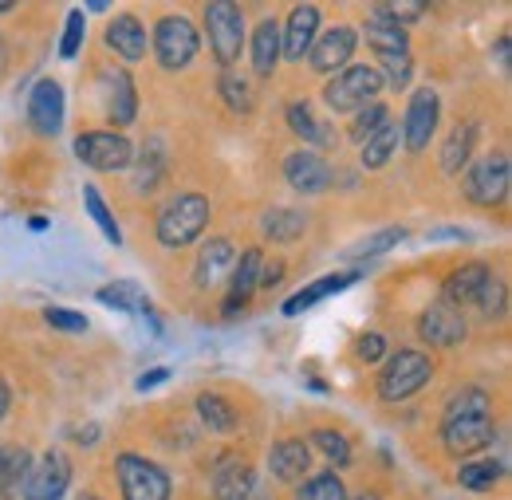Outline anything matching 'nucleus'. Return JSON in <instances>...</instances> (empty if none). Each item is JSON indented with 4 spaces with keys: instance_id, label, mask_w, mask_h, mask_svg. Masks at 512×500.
<instances>
[{
    "instance_id": "6ab92c4d",
    "label": "nucleus",
    "mask_w": 512,
    "mask_h": 500,
    "mask_svg": "<svg viewBox=\"0 0 512 500\" xmlns=\"http://www.w3.org/2000/svg\"><path fill=\"white\" fill-rule=\"evenodd\" d=\"M107 44L115 48V56L127 63H138L146 56V28L138 16H115L107 28Z\"/></svg>"
},
{
    "instance_id": "aec40b11",
    "label": "nucleus",
    "mask_w": 512,
    "mask_h": 500,
    "mask_svg": "<svg viewBox=\"0 0 512 500\" xmlns=\"http://www.w3.org/2000/svg\"><path fill=\"white\" fill-rule=\"evenodd\" d=\"M489 276H493V272H489L485 264H461V268L446 280V304H453V308L461 312L465 304L477 300V292L485 288Z\"/></svg>"
},
{
    "instance_id": "ea45409f",
    "label": "nucleus",
    "mask_w": 512,
    "mask_h": 500,
    "mask_svg": "<svg viewBox=\"0 0 512 500\" xmlns=\"http://www.w3.org/2000/svg\"><path fill=\"white\" fill-rule=\"evenodd\" d=\"M312 441H316V449H320L335 469H347V465H351V445H347L343 434H335V430H316Z\"/></svg>"
},
{
    "instance_id": "e433bc0d",
    "label": "nucleus",
    "mask_w": 512,
    "mask_h": 500,
    "mask_svg": "<svg viewBox=\"0 0 512 500\" xmlns=\"http://www.w3.org/2000/svg\"><path fill=\"white\" fill-rule=\"evenodd\" d=\"M296 500H347V489H343V481L335 473H320V477H308L300 485Z\"/></svg>"
},
{
    "instance_id": "8fccbe9b",
    "label": "nucleus",
    "mask_w": 512,
    "mask_h": 500,
    "mask_svg": "<svg viewBox=\"0 0 512 500\" xmlns=\"http://www.w3.org/2000/svg\"><path fill=\"white\" fill-rule=\"evenodd\" d=\"M280 276H284V260H268V264H260V288H276Z\"/></svg>"
},
{
    "instance_id": "0eeeda50",
    "label": "nucleus",
    "mask_w": 512,
    "mask_h": 500,
    "mask_svg": "<svg viewBox=\"0 0 512 500\" xmlns=\"http://www.w3.org/2000/svg\"><path fill=\"white\" fill-rule=\"evenodd\" d=\"M154 56L166 71H182L197 56V28L186 16H162L154 24Z\"/></svg>"
},
{
    "instance_id": "20e7f679",
    "label": "nucleus",
    "mask_w": 512,
    "mask_h": 500,
    "mask_svg": "<svg viewBox=\"0 0 512 500\" xmlns=\"http://www.w3.org/2000/svg\"><path fill=\"white\" fill-rule=\"evenodd\" d=\"M115 473H119L123 500H170V493H174L166 469L146 461V457H138V453H123L115 461Z\"/></svg>"
},
{
    "instance_id": "4468645a",
    "label": "nucleus",
    "mask_w": 512,
    "mask_h": 500,
    "mask_svg": "<svg viewBox=\"0 0 512 500\" xmlns=\"http://www.w3.org/2000/svg\"><path fill=\"white\" fill-rule=\"evenodd\" d=\"M312 67L316 71H343L347 60L355 56V28H347V24H335V28H327L323 36H316V44H312Z\"/></svg>"
},
{
    "instance_id": "09e8293b",
    "label": "nucleus",
    "mask_w": 512,
    "mask_h": 500,
    "mask_svg": "<svg viewBox=\"0 0 512 500\" xmlns=\"http://www.w3.org/2000/svg\"><path fill=\"white\" fill-rule=\"evenodd\" d=\"M355 355L363 359V363H379L386 355V339L379 331H367V335H359V343H355Z\"/></svg>"
},
{
    "instance_id": "7c9ffc66",
    "label": "nucleus",
    "mask_w": 512,
    "mask_h": 500,
    "mask_svg": "<svg viewBox=\"0 0 512 500\" xmlns=\"http://www.w3.org/2000/svg\"><path fill=\"white\" fill-rule=\"evenodd\" d=\"M83 205H87V213H91V221L99 225V233L111 241V245H123V229H119V221L111 217V209H107V201H103V193L95 186H83Z\"/></svg>"
},
{
    "instance_id": "b1692460",
    "label": "nucleus",
    "mask_w": 512,
    "mask_h": 500,
    "mask_svg": "<svg viewBox=\"0 0 512 500\" xmlns=\"http://www.w3.org/2000/svg\"><path fill=\"white\" fill-rule=\"evenodd\" d=\"M276 63H280V24L268 16V20L256 24L253 32V71L268 79L276 71Z\"/></svg>"
},
{
    "instance_id": "a18cd8bd",
    "label": "nucleus",
    "mask_w": 512,
    "mask_h": 500,
    "mask_svg": "<svg viewBox=\"0 0 512 500\" xmlns=\"http://www.w3.org/2000/svg\"><path fill=\"white\" fill-rule=\"evenodd\" d=\"M383 71H386L383 83H390L394 91H398V87H406V83H410V71H414L410 52H402V56H383ZM383 71H379V75H383Z\"/></svg>"
},
{
    "instance_id": "ddd939ff",
    "label": "nucleus",
    "mask_w": 512,
    "mask_h": 500,
    "mask_svg": "<svg viewBox=\"0 0 512 500\" xmlns=\"http://www.w3.org/2000/svg\"><path fill=\"white\" fill-rule=\"evenodd\" d=\"M418 331H422V339L426 343H434V347H457L461 339H465V315L457 312L453 304L446 300H438V304H430L422 319H418Z\"/></svg>"
},
{
    "instance_id": "c03bdc74",
    "label": "nucleus",
    "mask_w": 512,
    "mask_h": 500,
    "mask_svg": "<svg viewBox=\"0 0 512 500\" xmlns=\"http://www.w3.org/2000/svg\"><path fill=\"white\" fill-rule=\"evenodd\" d=\"M406 241V229H383V233H375L371 241H363L359 249H355V256L359 260H367V256H383L386 249H398Z\"/></svg>"
},
{
    "instance_id": "412c9836",
    "label": "nucleus",
    "mask_w": 512,
    "mask_h": 500,
    "mask_svg": "<svg viewBox=\"0 0 512 500\" xmlns=\"http://www.w3.org/2000/svg\"><path fill=\"white\" fill-rule=\"evenodd\" d=\"M367 44L379 52V60L383 56H402V52H410V36H406V28H398L390 16H383L379 8H375V16L367 20Z\"/></svg>"
},
{
    "instance_id": "3c124183",
    "label": "nucleus",
    "mask_w": 512,
    "mask_h": 500,
    "mask_svg": "<svg viewBox=\"0 0 512 500\" xmlns=\"http://www.w3.org/2000/svg\"><path fill=\"white\" fill-rule=\"evenodd\" d=\"M170 371L166 367H154V371H146V375L138 378V390H150V386H158V382H166Z\"/></svg>"
},
{
    "instance_id": "f704fd0d",
    "label": "nucleus",
    "mask_w": 512,
    "mask_h": 500,
    "mask_svg": "<svg viewBox=\"0 0 512 500\" xmlns=\"http://www.w3.org/2000/svg\"><path fill=\"white\" fill-rule=\"evenodd\" d=\"M501 473L505 469L497 461H469L457 469V481H461V489H493L501 481Z\"/></svg>"
},
{
    "instance_id": "9d476101",
    "label": "nucleus",
    "mask_w": 512,
    "mask_h": 500,
    "mask_svg": "<svg viewBox=\"0 0 512 500\" xmlns=\"http://www.w3.org/2000/svg\"><path fill=\"white\" fill-rule=\"evenodd\" d=\"M67 485H71V461L60 449H48L24 481V500H64Z\"/></svg>"
},
{
    "instance_id": "58836bf2",
    "label": "nucleus",
    "mask_w": 512,
    "mask_h": 500,
    "mask_svg": "<svg viewBox=\"0 0 512 500\" xmlns=\"http://www.w3.org/2000/svg\"><path fill=\"white\" fill-rule=\"evenodd\" d=\"M473 304H477V312L485 315V319H501V315H505V308H509V292H505V284H501L497 276H489V280H485V288L477 292V300H473Z\"/></svg>"
},
{
    "instance_id": "6e6552de",
    "label": "nucleus",
    "mask_w": 512,
    "mask_h": 500,
    "mask_svg": "<svg viewBox=\"0 0 512 500\" xmlns=\"http://www.w3.org/2000/svg\"><path fill=\"white\" fill-rule=\"evenodd\" d=\"M512 186V166L509 154H485L469 174H465V197L473 205H501Z\"/></svg>"
},
{
    "instance_id": "a878e982",
    "label": "nucleus",
    "mask_w": 512,
    "mask_h": 500,
    "mask_svg": "<svg viewBox=\"0 0 512 500\" xmlns=\"http://www.w3.org/2000/svg\"><path fill=\"white\" fill-rule=\"evenodd\" d=\"M32 469V453L24 445H0V497H12Z\"/></svg>"
},
{
    "instance_id": "4d7b16f0",
    "label": "nucleus",
    "mask_w": 512,
    "mask_h": 500,
    "mask_svg": "<svg viewBox=\"0 0 512 500\" xmlns=\"http://www.w3.org/2000/svg\"><path fill=\"white\" fill-rule=\"evenodd\" d=\"M83 500H99V497H83Z\"/></svg>"
},
{
    "instance_id": "72a5a7b5",
    "label": "nucleus",
    "mask_w": 512,
    "mask_h": 500,
    "mask_svg": "<svg viewBox=\"0 0 512 500\" xmlns=\"http://www.w3.org/2000/svg\"><path fill=\"white\" fill-rule=\"evenodd\" d=\"M134 162H138L134 189H138V193H150V189H158V182H162V166H166V154H162V146L154 142L150 150H142V158L134 154Z\"/></svg>"
},
{
    "instance_id": "f03ea898",
    "label": "nucleus",
    "mask_w": 512,
    "mask_h": 500,
    "mask_svg": "<svg viewBox=\"0 0 512 500\" xmlns=\"http://www.w3.org/2000/svg\"><path fill=\"white\" fill-rule=\"evenodd\" d=\"M379 91H383V75H379L375 67H343V71L323 87V103H327L331 111L347 115V111L371 107V103L379 99Z\"/></svg>"
},
{
    "instance_id": "79ce46f5",
    "label": "nucleus",
    "mask_w": 512,
    "mask_h": 500,
    "mask_svg": "<svg viewBox=\"0 0 512 500\" xmlns=\"http://www.w3.org/2000/svg\"><path fill=\"white\" fill-rule=\"evenodd\" d=\"M83 36H87V20H83L79 8H71V12H67V24H64V40H60V56H64V60H75V56H79Z\"/></svg>"
},
{
    "instance_id": "6e6d98bb",
    "label": "nucleus",
    "mask_w": 512,
    "mask_h": 500,
    "mask_svg": "<svg viewBox=\"0 0 512 500\" xmlns=\"http://www.w3.org/2000/svg\"><path fill=\"white\" fill-rule=\"evenodd\" d=\"M4 12H12V4H0V16H4Z\"/></svg>"
},
{
    "instance_id": "c756f323",
    "label": "nucleus",
    "mask_w": 512,
    "mask_h": 500,
    "mask_svg": "<svg viewBox=\"0 0 512 500\" xmlns=\"http://www.w3.org/2000/svg\"><path fill=\"white\" fill-rule=\"evenodd\" d=\"M134 111H138L134 83H130L127 71H115V79H111V123L130 126L134 123Z\"/></svg>"
},
{
    "instance_id": "4be33fe9",
    "label": "nucleus",
    "mask_w": 512,
    "mask_h": 500,
    "mask_svg": "<svg viewBox=\"0 0 512 500\" xmlns=\"http://www.w3.org/2000/svg\"><path fill=\"white\" fill-rule=\"evenodd\" d=\"M355 280H359L355 272H343V276H323V280H316V284H308L304 292H296L292 300H284V315H304L308 308H316L320 300L335 296V292H343V288H351Z\"/></svg>"
},
{
    "instance_id": "2f4dec72",
    "label": "nucleus",
    "mask_w": 512,
    "mask_h": 500,
    "mask_svg": "<svg viewBox=\"0 0 512 500\" xmlns=\"http://www.w3.org/2000/svg\"><path fill=\"white\" fill-rule=\"evenodd\" d=\"M197 414H201V422H205L209 430H217V434H229V430L237 426V414H233V406H229L221 394H201V398H197Z\"/></svg>"
},
{
    "instance_id": "cd10ccee",
    "label": "nucleus",
    "mask_w": 512,
    "mask_h": 500,
    "mask_svg": "<svg viewBox=\"0 0 512 500\" xmlns=\"http://www.w3.org/2000/svg\"><path fill=\"white\" fill-rule=\"evenodd\" d=\"M99 304H107V308H115V312L150 315V300H146L142 288L130 284V280H119V284H111V288H99Z\"/></svg>"
},
{
    "instance_id": "a19ab883",
    "label": "nucleus",
    "mask_w": 512,
    "mask_h": 500,
    "mask_svg": "<svg viewBox=\"0 0 512 500\" xmlns=\"http://www.w3.org/2000/svg\"><path fill=\"white\" fill-rule=\"evenodd\" d=\"M386 119H390V115H386L383 103H371V107L355 111V126H351V138H355V142H367L371 134H379V130H383Z\"/></svg>"
},
{
    "instance_id": "f8f14e48",
    "label": "nucleus",
    "mask_w": 512,
    "mask_h": 500,
    "mask_svg": "<svg viewBox=\"0 0 512 500\" xmlns=\"http://www.w3.org/2000/svg\"><path fill=\"white\" fill-rule=\"evenodd\" d=\"M28 123L36 134H60L64 126V87L56 79H40L28 95Z\"/></svg>"
},
{
    "instance_id": "f257e3e1",
    "label": "nucleus",
    "mask_w": 512,
    "mask_h": 500,
    "mask_svg": "<svg viewBox=\"0 0 512 500\" xmlns=\"http://www.w3.org/2000/svg\"><path fill=\"white\" fill-rule=\"evenodd\" d=\"M209 225V201L201 193H178L158 213V241L166 249H186Z\"/></svg>"
},
{
    "instance_id": "5701e85b",
    "label": "nucleus",
    "mask_w": 512,
    "mask_h": 500,
    "mask_svg": "<svg viewBox=\"0 0 512 500\" xmlns=\"http://www.w3.org/2000/svg\"><path fill=\"white\" fill-rule=\"evenodd\" d=\"M253 485H256V473L245 461H225V465L217 469V477H213L217 500H249Z\"/></svg>"
},
{
    "instance_id": "1a4fd4ad",
    "label": "nucleus",
    "mask_w": 512,
    "mask_h": 500,
    "mask_svg": "<svg viewBox=\"0 0 512 500\" xmlns=\"http://www.w3.org/2000/svg\"><path fill=\"white\" fill-rule=\"evenodd\" d=\"M438 115H442V103H438V91L434 87H418L410 95V107H406V119H402V142L410 154H422L438 130Z\"/></svg>"
},
{
    "instance_id": "c85d7f7f",
    "label": "nucleus",
    "mask_w": 512,
    "mask_h": 500,
    "mask_svg": "<svg viewBox=\"0 0 512 500\" xmlns=\"http://www.w3.org/2000/svg\"><path fill=\"white\" fill-rule=\"evenodd\" d=\"M304 229H308V217H304L300 209H272V213L264 217V237H272V241H280V245L296 241Z\"/></svg>"
},
{
    "instance_id": "37998d69",
    "label": "nucleus",
    "mask_w": 512,
    "mask_h": 500,
    "mask_svg": "<svg viewBox=\"0 0 512 500\" xmlns=\"http://www.w3.org/2000/svg\"><path fill=\"white\" fill-rule=\"evenodd\" d=\"M221 95H225V103L233 107V111H253V91H249V83L245 79H237V75H221Z\"/></svg>"
},
{
    "instance_id": "393cba45",
    "label": "nucleus",
    "mask_w": 512,
    "mask_h": 500,
    "mask_svg": "<svg viewBox=\"0 0 512 500\" xmlns=\"http://www.w3.org/2000/svg\"><path fill=\"white\" fill-rule=\"evenodd\" d=\"M229 264H237V249H233V241H229V237L209 241V245L201 249V260H197V284H201V288H213Z\"/></svg>"
},
{
    "instance_id": "603ef678",
    "label": "nucleus",
    "mask_w": 512,
    "mask_h": 500,
    "mask_svg": "<svg viewBox=\"0 0 512 500\" xmlns=\"http://www.w3.org/2000/svg\"><path fill=\"white\" fill-rule=\"evenodd\" d=\"M4 410H8V386L0 382V418H4Z\"/></svg>"
},
{
    "instance_id": "4c0bfd02",
    "label": "nucleus",
    "mask_w": 512,
    "mask_h": 500,
    "mask_svg": "<svg viewBox=\"0 0 512 500\" xmlns=\"http://www.w3.org/2000/svg\"><path fill=\"white\" fill-rule=\"evenodd\" d=\"M477 414H489V394L485 390H461V394H453L446 406V422L449 418H477Z\"/></svg>"
},
{
    "instance_id": "5fc2aeb1",
    "label": "nucleus",
    "mask_w": 512,
    "mask_h": 500,
    "mask_svg": "<svg viewBox=\"0 0 512 500\" xmlns=\"http://www.w3.org/2000/svg\"><path fill=\"white\" fill-rule=\"evenodd\" d=\"M347 500H383V497H375V493H359V497H347Z\"/></svg>"
},
{
    "instance_id": "dca6fc26",
    "label": "nucleus",
    "mask_w": 512,
    "mask_h": 500,
    "mask_svg": "<svg viewBox=\"0 0 512 500\" xmlns=\"http://www.w3.org/2000/svg\"><path fill=\"white\" fill-rule=\"evenodd\" d=\"M260 249H245L233 264V276H229V296H225V315H241L249 308L253 292L260 288Z\"/></svg>"
},
{
    "instance_id": "de8ad7c7",
    "label": "nucleus",
    "mask_w": 512,
    "mask_h": 500,
    "mask_svg": "<svg viewBox=\"0 0 512 500\" xmlns=\"http://www.w3.org/2000/svg\"><path fill=\"white\" fill-rule=\"evenodd\" d=\"M379 12L390 16L398 28H406L410 20H422V16H426V4H402V0H398V4H379Z\"/></svg>"
},
{
    "instance_id": "2eb2a0df",
    "label": "nucleus",
    "mask_w": 512,
    "mask_h": 500,
    "mask_svg": "<svg viewBox=\"0 0 512 500\" xmlns=\"http://www.w3.org/2000/svg\"><path fill=\"white\" fill-rule=\"evenodd\" d=\"M284 178L296 193H323L331 186V166L316 150H296L284 158Z\"/></svg>"
},
{
    "instance_id": "bb28decb",
    "label": "nucleus",
    "mask_w": 512,
    "mask_h": 500,
    "mask_svg": "<svg viewBox=\"0 0 512 500\" xmlns=\"http://www.w3.org/2000/svg\"><path fill=\"white\" fill-rule=\"evenodd\" d=\"M473 142H477V123H461L453 126V134L442 146V170L446 174H461V166L473 158Z\"/></svg>"
},
{
    "instance_id": "39448f33",
    "label": "nucleus",
    "mask_w": 512,
    "mask_h": 500,
    "mask_svg": "<svg viewBox=\"0 0 512 500\" xmlns=\"http://www.w3.org/2000/svg\"><path fill=\"white\" fill-rule=\"evenodd\" d=\"M205 28H209V48H213L217 63L229 67L245 48V12L229 0H213V4H205Z\"/></svg>"
},
{
    "instance_id": "f3484780",
    "label": "nucleus",
    "mask_w": 512,
    "mask_h": 500,
    "mask_svg": "<svg viewBox=\"0 0 512 500\" xmlns=\"http://www.w3.org/2000/svg\"><path fill=\"white\" fill-rule=\"evenodd\" d=\"M442 438H446L449 453H477L493 441V418L489 414H477V418H449L442 426Z\"/></svg>"
},
{
    "instance_id": "473e14b6",
    "label": "nucleus",
    "mask_w": 512,
    "mask_h": 500,
    "mask_svg": "<svg viewBox=\"0 0 512 500\" xmlns=\"http://www.w3.org/2000/svg\"><path fill=\"white\" fill-rule=\"evenodd\" d=\"M394 150H398V126L386 123L379 134H371V138L363 142V166H367V170H379V166H386V162L394 158Z\"/></svg>"
},
{
    "instance_id": "864d4df0",
    "label": "nucleus",
    "mask_w": 512,
    "mask_h": 500,
    "mask_svg": "<svg viewBox=\"0 0 512 500\" xmlns=\"http://www.w3.org/2000/svg\"><path fill=\"white\" fill-rule=\"evenodd\" d=\"M4 67H8V48H4V40H0V75H4Z\"/></svg>"
},
{
    "instance_id": "423d86ee",
    "label": "nucleus",
    "mask_w": 512,
    "mask_h": 500,
    "mask_svg": "<svg viewBox=\"0 0 512 500\" xmlns=\"http://www.w3.org/2000/svg\"><path fill=\"white\" fill-rule=\"evenodd\" d=\"M75 158L99 174H115L134 166V146L115 130H87L75 138Z\"/></svg>"
},
{
    "instance_id": "7ed1b4c3",
    "label": "nucleus",
    "mask_w": 512,
    "mask_h": 500,
    "mask_svg": "<svg viewBox=\"0 0 512 500\" xmlns=\"http://www.w3.org/2000/svg\"><path fill=\"white\" fill-rule=\"evenodd\" d=\"M430 375H434V363L422 351H398L386 359L383 375H379V394L386 402H406L430 382Z\"/></svg>"
},
{
    "instance_id": "49530a36",
    "label": "nucleus",
    "mask_w": 512,
    "mask_h": 500,
    "mask_svg": "<svg viewBox=\"0 0 512 500\" xmlns=\"http://www.w3.org/2000/svg\"><path fill=\"white\" fill-rule=\"evenodd\" d=\"M44 319H48V327H56V331H87V315L71 312V308H48Z\"/></svg>"
},
{
    "instance_id": "c9c22d12",
    "label": "nucleus",
    "mask_w": 512,
    "mask_h": 500,
    "mask_svg": "<svg viewBox=\"0 0 512 500\" xmlns=\"http://www.w3.org/2000/svg\"><path fill=\"white\" fill-rule=\"evenodd\" d=\"M288 126L304 138V142H327V126H320V119L312 115V107L308 103H288Z\"/></svg>"
},
{
    "instance_id": "9b49d317",
    "label": "nucleus",
    "mask_w": 512,
    "mask_h": 500,
    "mask_svg": "<svg viewBox=\"0 0 512 500\" xmlns=\"http://www.w3.org/2000/svg\"><path fill=\"white\" fill-rule=\"evenodd\" d=\"M320 36V8L316 4H296L288 12V24H280V52L288 60H304Z\"/></svg>"
},
{
    "instance_id": "a211bd4d",
    "label": "nucleus",
    "mask_w": 512,
    "mask_h": 500,
    "mask_svg": "<svg viewBox=\"0 0 512 500\" xmlns=\"http://www.w3.org/2000/svg\"><path fill=\"white\" fill-rule=\"evenodd\" d=\"M308 465H312V449L300 438L276 441L272 453H268V469H272L276 481H296V477L308 473Z\"/></svg>"
}]
</instances>
